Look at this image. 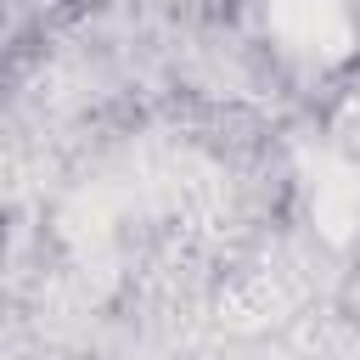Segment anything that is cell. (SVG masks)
<instances>
[]
</instances>
